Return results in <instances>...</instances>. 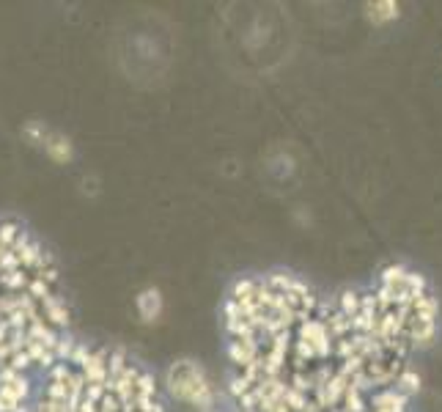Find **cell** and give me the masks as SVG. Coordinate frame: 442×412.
Wrapping results in <instances>:
<instances>
[{
	"mask_svg": "<svg viewBox=\"0 0 442 412\" xmlns=\"http://www.w3.org/2000/svg\"><path fill=\"white\" fill-rule=\"evenodd\" d=\"M61 275L42 242L0 220V412H28L45 371L69 349Z\"/></svg>",
	"mask_w": 442,
	"mask_h": 412,
	"instance_id": "cell-1",
	"label": "cell"
},
{
	"mask_svg": "<svg viewBox=\"0 0 442 412\" xmlns=\"http://www.w3.org/2000/svg\"><path fill=\"white\" fill-rule=\"evenodd\" d=\"M371 20L374 22H390L398 17V3L393 0H385V3H371Z\"/></svg>",
	"mask_w": 442,
	"mask_h": 412,
	"instance_id": "cell-6",
	"label": "cell"
},
{
	"mask_svg": "<svg viewBox=\"0 0 442 412\" xmlns=\"http://www.w3.org/2000/svg\"><path fill=\"white\" fill-rule=\"evenodd\" d=\"M168 385H171V393L192 404V407H201V410H212L215 407V388L212 382L206 379L204 368L190 363V360H181L168 371Z\"/></svg>",
	"mask_w": 442,
	"mask_h": 412,
	"instance_id": "cell-3",
	"label": "cell"
},
{
	"mask_svg": "<svg viewBox=\"0 0 442 412\" xmlns=\"http://www.w3.org/2000/svg\"><path fill=\"white\" fill-rule=\"evenodd\" d=\"M135 303H137V314H140L146 321H154L157 316H160V311H162V297H160L157 289L140 291V297H137Z\"/></svg>",
	"mask_w": 442,
	"mask_h": 412,
	"instance_id": "cell-4",
	"label": "cell"
},
{
	"mask_svg": "<svg viewBox=\"0 0 442 412\" xmlns=\"http://www.w3.org/2000/svg\"><path fill=\"white\" fill-rule=\"evenodd\" d=\"M28 412H165L154 374L121 349L72 341Z\"/></svg>",
	"mask_w": 442,
	"mask_h": 412,
	"instance_id": "cell-2",
	"label": "cell"
},
{
	"mask_svg": "<svg viewBox=\"0 0 442 412\" xmlns=\"http://www.w3.org/2000/svg\"><path fill=\"white\" fill-rule=\"evenodd\" d=\"M393 388H396L401 396H406V399H412L418 390H420V376H418V371L415 368H404L401 374H398V379L393 382Z\"/></svg>",
	"mask_w": 442,
	"mask_h": 412,
	"instance_id": "cell-5",
	"label": "cell"
}]
</instances>
